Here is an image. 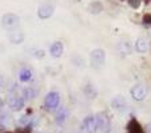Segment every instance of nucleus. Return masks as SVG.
I'll list each match as a JSON object with an SVG mask.
<instances>
[{
  "instance_id": "f257e3e1",
  "label": "nucleus",
  "mask_w": 151,
  "mask_h": 133,
  "mask_svg": "<svg viewBox=\"0 0 151 133\" xmlns=\"http://www.w3.org/2000/svg\"><path fill=\"white\" fill-rule=\"evenodd\" d=\"M106 62V51L103 49H94L90 54V65L94 69H100Z\"/></svg>"
},
{
  "instance_id": "f03ea898",
  "label": "nucleus",
  "mask_w": 151,
  "mask_h": 133,
  "mask_svg": "<svg viewBox=\"0 0 151 133\" xmlns=\"http://www.w3.org/2000/svg\"><path fill=\"white\" fill-rule=\"evenodd\" d=\"M20 24V17L15 14H4L3 17H1V26L4 27L8 31H14L19 27Z\"/></svg>"
},
{
  "instance_id": "7ed1b4c3",
  "label": "nucleus",
  "mask_w": 151,
  "mask_h": 133,
  "mask_svg": "<svg viewBox=\"0 0 151 133\" xmlns=\"http://www.w3.org/2000/svg\"><path fill=\"white\" fill-rule=\"evenodd\" d=\"M80 133H95L96 132V121L94 116H87L79 126Z\"/></svg>"
},
{
  "instance_id": "20e7f679",
  "label": "nucleus",
  "mask_w": 151,
  "mask_h": 133,
  "mask_svg": "<svg viewBox=\"0 0 151 133\" xmlns=\"http://www.w3.org/2000/svg\"><path fill=\"white\" fill-rule=\"evenodd\" d=\"M60 102V96L58 92H50L44 98V106L50 110H54L55 108L59 106Z\"/></svg>"
},
{
  "instance_id": "39448f33",
  "label": "nucleus",
  "mask_w": 151,
  "mask_h": 133,
  "mask_svg": "<svg viewBox=\"0 0 151 133\" xmlns=\"http://www.w3.org/2000/svg\"><path fill=\"white\" fill-rule=\"evenodd\" d=\"M130 93H131V97L135 101H143V100L147 97V87H146L145 85L138 84L131 87Z\"/></svg>"
},
{
  "instance_id": "423d86ee",
  "label": "nucleus",
  "mask_w": 151,
  "mask_h": 133,
  "mask_svg": "<svg viewBox=\"0 0 151 133\" xmlns=\"http://www.w3.org/2000/svg\"><path fill=\"white\" fill-rule=\"evenodd\" d=\"M95 121H96V130L100 132H107L110 128V118L106 113H99L96 117H95Z\"/></svg>"
},
{
  "instance_id": "0eeeda50",
  "label": "nucleus",
  "mask_w": 151,
  "mask_h": 133,
  "mask_svg": "<svg viewBox=\"0 0 151 133\" xmlns=\"http://www.w3.org/2000/svg\"><path fill=\"white\" fill-rule=\"evenodd\" d=\"M54 6L52 4H42V6L37 8V16L40 19H48L52 16L54 14Z\"/></svg>"
},
{
  "instance_id": "6e6552de",
  "label": "nucleus",
  "mask_w": 151,
  "mask_h": 133,
  "mask_svg": "<svg viewBox=\"0 0 151 133\" xmlns=\"http://www.w3.org/2000/svg\"><path fill=\"white\" fill-rule=\"evenodd\" d=\"M8 105L12 110H22L24 108V98L20 96H14L9 98Z\"/></svg>"
},
{
  "instance_id": "1a4fd4ad",
  "label": "nucleus",
  "mask_w": 151,
  "mask_h": 133,
  "mask_svg": "<svg viewBox=\"0 0 151 133\" xmlns=\"http://www.w3.org/2000/svg\"><path fill=\"white\" fill-rule=\"evenodd\" d=\"M111 106L116 110H123L127 106V101H126V98L123 96H115L111 101Z\"/></svg>"
},
{
  "instance_id": "9d476101",
  "label": "nucleus",
  "mask_w": 151,
  "mask_h": 133,
  "mask_svg": "<svg viewBox=\"0 0 151 133\" xmlns=\"http://www.w3.org/2000/svg\"><path fill=\"white\" fill-rule=\"evenodd\" d=\"M63 51H64V46H63L62 42H55V43H52L51 49H50V54H51L54 58L62 57Z\"/></svg>"
},
{
  "instance_id": "9b49d317",
  "label": "nucleus",
  "mask_w": 151,
  "mask_h": 133,
  "mask_svg": "<svg viewBox=\"0 0 151 133\" xmlns=\"http://www.w3.org/2000/svg\"><path fill=\"white\" fill-rule=\"evenodd\" d=\"M8 38H9V41H11L12 43H17V44H19V43H22V42L24 41V34H23V31H22V30L16 28V30H14V31L9 32Z\"/></svg>"
},
{
  "instance_id": "f8f14e48",
  "label": "nucleus",
  "mask_w": 151,
  "mask_h": 133,
  "mask_svg": "<svg viewBox=\"0 0 151 133\" xmlns=\"http://www.w3.org/2000/svg\"><path fill=\"white\" fill-rule=\"evenodd\" d=\"M135 50H137L139 54H145V52L148 51V42L143 38H139L135 42Z\"/></svg>"
},
{
  "instance_id": "ddd939ff",
  "label": "nucleus",
  "mask_w": 151,
  "mask_h": 133,
  "mask_svg": "<svg viewBox=\"0 0 151 133\" xmlns=\"http://www.w3.org/2000/svg\"><path fill=\"white\" fill-rule=\"evenodd\" d=\"M67 117H68V109H67V106H60L59 112L56 114V122L58 124H63V122H66Z\"/></svg>"
},
{
  "instance_id": "4468645a",
  "label": "nucleus",
  "mask_w": 151,
  "mask_h": 133,
  "mask_svg": "<svg viewBox=\"0 0 151 133\" xmlns=\"http://www.w3.org/2000/svg\"><path fill=\"white\" fill-rule=\"evenodd\" d=\"M31 78H32V71L29 69L24 67V69H22L19 71V79H20V82H28Z\"/></svg>"
},
{
  "instance_id": "2eb2a0df",
  "label": "nucleus",
  "mask_w": 151,
  "mask_h": 133,
  "mask_svg": "<svg viewBox=\"0 0 151 133\" xmlns=\"http://www.w3.org/2000/svg\"><path fill=\"white\" fill-rule=\"evenodd\" d=\"M128 133H145L142 129V126L139 125V122L135 121V120H131L130 124H128Z\"/></svg>"
},
{
  "instance_id": "dca6fc26",
  "label": "nucleus",
  "mask_w": 151,
  "mask_h": 133,
  "mask_svg": "<svg viewBox=\"0 0 151 133\" xmlns=\"http://www.w3.org/2000/svg\"><path fill=\"white\" fill-rule=\"evenodd\" d=\"M84 93L88 98H95L96 97V89H95V86L92 84H88L84 87Z\"/></svg>"
},
{
  "instance_id": "f3484780",
  "label": "nucleus",
  "mask_w": 151,
  "mask_h": 133,
  "mask_svg": "<svg viewBox=\"0 0 151 133\" xmlns=\"http://www.w3.org/2000/svg\"><path fill=\"white\" fill-rule=\"evenodd\" d=\"M23 96H24V100H32L35 98V96H36V90L32 89V87H26V89L23 90Z\"/></svg>"
},
{
  "instance_id": "a211bd4d",
  "label": "nucleus",
  "mask_w": 151,
  "mask_h": 133,
  "mask_svg": "<svg viewBox=\"0 0 151 133\" xmlns=\"http://www.w3.org/2000/svg\"><path fill=\"white\" fill-rule=\"evenodd\" d=\"M103 9V6L100 3H98V1H92L91 4H90V11L92 12V14H98V12H100Z\"/></svg>"
},
{
  "instance_id": "6ab92c4d",
  "label": "nucleus",
  "mask_w": 151,
  "mask_h": 133,
  "mask_svg": "<svg viewBox=\"0 0 151 133\" xmlns=\"http://www.w3.org/2000/svg\"><path fill=\"white\" fill-rule=\"evenodd\" d=\"M0 121H1V124H9V121H11V116H9L8 112H3L1 114H0Z\"/></svg>"
},
{
  "instance_id": "aec40b11",
  "label": "nucleus",
  "mask_w": 151,
  "mask_h": 133,
  "mask_svg": "<svg viewBox=\"0 0 151 133\" xmlns=\"http://www.w3.org/2000/svg\"><path fill=\"white\" fill-rule=\"evenodd\" d=\"M29 120H31V117H28V116H23L22 118L19 120V122H20L22 125H27V124L29 122Z\"/></svg>"
},
{
  "instance_id": "412c9836",
  "label": "nucleus",
  "mask_w": 151,
  "mask_h": 133,
  "mask_svg": "<svg viewBox=\"0 0 151 133\" xmlns=\"http://www.w3.org/2000/svg\"><path fill=\"white\" fill-rule=\"evenodd\" d=\"M139 3H140L139 0H130V6H131V7H135V8L139 6Z\"/></svg>"
},
{
  "instance_id": "4be33fe9",
  "label": "nucleus",
  "mask_w": 151,
  "mask_h": 133,
  "mask_svg": "<svg viewBox=\"0 0 151 133\" xmlns=\"http://www.w3.org/2000/svg\"><path fill=\"white\" fill-rule=\"evenodd\" d=\"M3 85H4V81H3V77H0V90L3 89Z\"/></svg>"
},
{
  "instance_id": "5701e85b",
  "label": "nucleus",
  "mask_w": 151,
  "mask_h": 133,
  "mask_svg": "<svg viewBox=\"0 0 151 133\" xmlns=\"http://www.w3.org/2000/svg\"><path fill=\"white\" fill-rule=\"evenodd\" d=\"M146 23H151V16H146Z\"/></svg>"
},
{
  "instance_id": "b1692460",
  "label": "nucleus",
  "mask_w": 151,
  "mask_h": 133,
  "mask_svg": "<svg viewBox=\"0 0 151 133\" xmlns=\"http://www.w3.org/2000/svg\"><path fill=\"white\" fill-rule=\"evenodd\" d=\"M147 130H148V133H151V124L147 125Z\"/></svg>"
},
{
  "instance_id": "393cba45",
  "label": "nucleus",
  "mask_w": 151,
  "mask_h": 133,
  "mask_svg": "<svg viewBox=\"0 0 151 133\" xmlns=\"http://www.w3.org/2000/svg\"><path fill=\"white\" fill-rule=\"evenodd\" d=\"M1 108H3V101H1V98H0V110H1Z\"/></svg>"
}]
</instances>
